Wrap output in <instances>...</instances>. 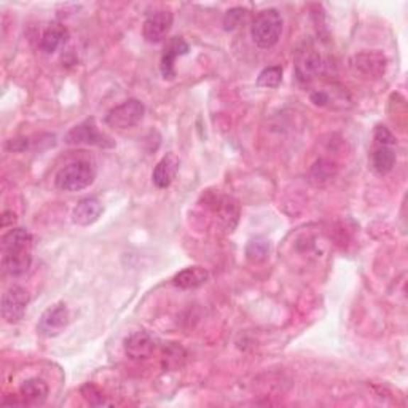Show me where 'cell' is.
Instances as JSON below:
<instances>
[{
  "instance_id": "6da1fadb",
  "label": "cell",
  "mask_w": 408,
  "mask_h": 408,
  "mask_svg": "<svg viewBox=\"0 0 408 408\" xmlns=\"http://www.w3.org/2000/svg\"><path fill=\"white\" fill-rule=\"evenodd\" d=\"M282 16L275 9H268L258 13L250 24V37L257 47L271 48L280 42L282 34Z\"/></svg>"
},
{
  "instance_id": "7a4b0ae2",
  "label": "cell",
  "mask_w": 408,
  "mask_h": 408,
  "mask_svg": "<svg viewBox=\"0 0 408 408\" xmlns=\"http://www.w3.org/2000/svg\"><path fill=\"white\" fill-rule=\"evenodd\" d=\"M96 179V167L87 160L74 161L56 174L55 185L61 192H80L88 189Z\"/></svg>"
},
{
  "instance_id": "3957f363",
  "label": "cell",
  "mask_w": 408,
  "mask_h": 408,
  "mask_svg": "<svg viewBox=\"0 0 408 408\" xmlns=\"http://www.w3.org/2000/svg\"><path fill=\"white\" fill-rule=\"evenodd\" d=\"M145 106L139 99H128L109 110L106 116V123L110 128L115 129H128L138 125L144 118Z\"/></svg>"
},
{
  "instance_id": "277c9868",
  "label": "cell",
  "mask_w": 408,
  "mask_h": 408,
  "mask_svg": "<svg viewBox=\"0 0 408 408\" xmlns=\"http://www.w3.org/2000/svg\"><path fill=\"white\" fill-rule=\"evenodd\" d=\"M66 140L69 144H83V145H93L101 148H110L115 145V142L109 138L106 133L99 131L96 126L94 120H85L80 125L74 126L70 129Z\"/></svg>"
},
{
  "instance_id": "5b68a950",
  "label": "cell",
  "mask_w": 408,
  "mask_h": 408,
  "mask_svg": "<svg viewBox=\"0 0 408 408\" xmlns=\"http://www.w3.org/2000/svg\"><path fill=\"white\" fill-rule=\"evenodd\" d=\"M29 305V292L21 286H13L2 295V317L5 322L16 324L24 317Z\"/></svg>"
},
{
  "instance_id": "8992f818",
  "label": "cell",
  "mask_w": 408,
  "mask_h": 408,
  "mask_svg": "<svg viewBox=\"0 0 408 408\" xmlns=\"http://www.w3.org/2000/svg\"><path fill=\"white\" fill-rule=\"evenodd\" d=\"M70 322V313L64 303H57V305L50 307L45 313L40 316L37 324V330L42 336H51L60 335L64 332V329L69 326Z\"/></svg>"
},
{
  "instance_id": "52a82bcc",
  "label": "cell",
  "mask_w": 408,
  "mask_h": 408,
  "mask_svg": "<svg viewBox=\"0 0 408 408\" xmlns=\"http://www.w3.org/2000/svg\"><path fill=\"white\" fill-rule=\"evenodd\" d=\"M172 21L174 16L171 11L161 10L157 13H152V15L145 19L144 28H142V35H144L148 43L163 42L166 35L170 34Z\"/></svg>"
},
{
  "instance_id": "ba28073f",
  "label": "cell",
  "mask_w": 408,
  "mask_h": 408,
  "mask_svg": "<svg viewBox=\"0 0 408 408\" xmlns=\"http://www.w3.org/2000/svg\"><path fill=\"white\" fill-rule=\"evenodd\" d=\"M189 43H187L184 38L180 37H172L167 40L163 56H161L160 69L161 75H163L165 80H172L174 75H176V69H174V64L179 56H184L189 53Z\"/></svg>"
},
{
  "instance_id": "9c48e42d",
  "label": "cell",
  "mask_w": 408,
  "mask_h": 408,
  "mask_svg": "<svg viewBox=\"0 0 408 408\" xmlns=\"http://www.w3.org/2000/svg\"><path fill=\"white\" fill-rule=\"evenodd\" d=\"M179 165L180 161L174 153H167L166 157L161 158L158 165L155 166L152 174L155 187H157V189H167V187H171L179 172Z\"/></svg>"
},
{
  "instance_id": "30bf717a",
  "label": "cell",
  "mask_w": 408,
  "mask_h": 408,
  "mask_svg": "<svg viewBox=\"0 0 408 408\" xmlns=\"http://www.w3.org/2000/svg\"><path fill=\"white\" fill-rule=\"evenodd\" d=\"M104 211L102 203L98 198H83L80 199L72 211V222L80 226H89L98 222Z\"/></svg>"
},
{
  "instance_id": "8fae6325",
  "label": "cell",
  "mask_w": 408,
  "mask_h": 408,
  "mask_svg": "<svg viewBox=\"0 0 408 408\" xmlns=\"http://www.w3.org/2000/svg\"><path fill=\"white\" fill-rule=\"evenodd\" d=\"M32 265V250H10L4 252L2 270L6 276L18 277L29 271Z\"/></svg>"
},
{
  "instance_id": "7c38bea8",
  "label": "cell",
  "mask_w": 408,
  "mask_h": 408,
  "mask_svg": "<svg viewBox=\"0 0 408 408\" xmlns=\"http://www.w3.org/2000/svg\"><path fill=\"white\" fill-rule=\"evenodd\" d=\"M153 349L155 341L147 332H134L125 340V351L131 359H145Z\"/></svg>"
},
{
  "instance_id": "4fadbf2b",
  "label": "cell",
  "mask_w": 408,
  "mask_h": 408,
  "mask_svg": "<svg viewBox=\"0 0 408 408\" xmlns=\"http://www.w3.org/2000/svg\"><path fill=\"white\" fill-rule=\"evenodd\" d=\"M207 280H209V273H207V270L202 267H190V268L179 271V273L174 276L172 284L179 289L190 290V289H197L199 286H203V284L207 282Z\"/></svg>"
},
{
  "instance_id": "5bb4252c",
  "label": "cell",
  "mask_w": 408,
  "mask_h": 408,
  "mask_svg": "<svg viewBox=\"0 0 408 408\" xmlns=\"http://www.w3.org/2000/svg\"><path fill=\"white\" fill-rule=\"evenodd\" d=\"M48 385L42 378H29L19 387V396L24 399L26 404L38 405L43 404L48 397Z\"/></svg>"
},
{
  "instance_id": "9a60e30c",
  "label": "cell",
  "mask_w": 408,
  "mask_h": 408,
  "mask_svg": "<svg viewBox=\"0 0 408 408\" xmlns=\"http://www.w3.org/2000/svg\"><path fill=\"white\" fill-rule=\"evenodd\" d=\"M355 69L367 77H380L385 74L386 60L381 53H362L355 56Z\"/></svg>"
},
{
  "instance_id": "2e32d148",
  "label": "cell",
  "mask_w": 408,
  "mask_h": 408,
  "mask_svg": "<svg viewBox=\"0 0 408 408\" xmlns=\"http://www.w3.org/2000/svg\"><path fill=\"white\" fill-rule=\"evenodd\" d=\"M32 235L26 228H13L2 238V250H32Z\"/></svg>"
},
{
  "instance_id": "e0dca14e",
  "label": "cell",
  "mask_w": 408,
  "mask_h": 408,
  "mask_svg": "<svg viewBox=\"0 0 408 408\" xmlns=\"http://www.w3.org/2000/svg\"><path fill=\"white\" fill-rule=\"evenodd\" d=\"M394 165H396V152L390 145H378L372 153V170L385 176V174L391 172Z\"/></svg>"
},
{
  "instance_id": "ac0fdd59",
  "label": "cell",
  "mask_w": 408,
  "mask_h": 408,
  "mask_svg": "<svg viewBox=\"0 0 408 408\" xmlns=\"http://www.w3.org/2000/svg\"><path fill=\"white\" fill-rule=\"evenodd\" d=\"M67 40V31L61 24H53L43 32L42 40H40V48L43 53L51 55L55 53L57 48H61Z\"/></svg>"
},
{
  "instance_id": "d6986e66",
  "label": "cell",
  "mask_w": 408,
  "mask_h": 408,
  "mask_svg": "<svg viewBox=\"0 0 408 408\" xmlns=\"http://www.w3.org/2000/svg\"><path fill=\"white\" fill-rule=\"evenodd\" d=\"M238 216V206L236 203H233L231 199H224V202L219 203V217L228 231H233V228L236 226Z\"/></svg>"
},
{
  "instance_id": "ffe728a7",
  "label": "cell",
  "mask_w": 408,
  "mask_h": 408,
  "mask_svg": "<svg viewBox=\"0 0 408 408\" xmlns=\"http://www.w3.org/2000/svg\"><path fill=\"white\" fill-rule=\"evenodd\" d=\"M319 67H321V57L314 53H311L299 62V66H297V74H299V79L302 82H307L317 72V70H319Z\"/></svg>"
},
{
  "instance_id": "44dd1931",
  "label": "cell",
  "mask_w": 408,
  "mask_h": 408,
  "mask_svg": "<svg viewBox=\"0 0 408 408\" xmlns=\"http://www.w3.org/2000/svg\"><path fill=\"white\" fill-rule=\"evenodd\" d=\"M282 82V67L273 66L263 69L257 79V85L263 88H277Z\"/></svg>"
},
{
  "instance_id": "7402d4cb",
  "label": "cell",
  "mask_w": 408,
  "mask_h": 408,
  "mask_svg": "<svg viewBox=\"0 0 408 408\" xmlns=\"http://www.w3.org/2000/svg\"><path fill=\"white\" fill-rule=\"evenodd\" d=\"M268 250H270V244L267 239L255 238V239H252V241L248 244V248H246V255H248L250 262H262L267 258Z\"/></svg>"
},
{
  "instance_id": "603a6c76",
  "label": "cell",
  "mask_w": 408,
  "mask_h": 408,
  "mask_svg": "<svg viewBox=\"0 0 408 408\" xmlns=\"http://www.w3.org/2000/svg\"><path fill=\"white\" fill-rule=\"evenodd\" d=\"M244 16V10L243 9H233V10H228L226 11V15H225V19H224V24H225V29L228 31V29H235L236 26L239 24V21H241Z\"/></svg>"
},
{
  "instance_id": "cb8c5ba5",
  "label": "cell",
  "mask_w": 408,
  "mask_h": 408,
  "mask_svg": "<svg viewBox=\"0 0 408 408\" xmlns=\"http://www.w3.org/2000/svg\"><path fill=\"white\" fill-rule=\"evenodd\" d=\"M375 140H377L378 145H390V147H392L394 142H396L392 133L386 126L377 128V131H375Z\"/></svg>"
},
{
  "instance_id": "d4e9b609",
  "label": "cell",
  "mask_w": 408,
  "mask_h": 408,
  "mask_svg": "<svg viewBox=\"0 0 408 408\" xmlns=\"http://www.w3.org/2000/svg\"><path fill=\"white\" fill-rule=\"evenodd\" d=\"M0 220H2V224H0L2 225V228H9V226H13V224L16 222V216L11 211H5Z\"/></svg>"
},
{
  "instance_id": "484cf974",
  "label": "cell",
  "mask_w": 408,
  "mask_h": 408,
  "mask_svg": "<svg viewBox=\"0 0 408 408\" xmlns=\"http://www.w3.org/2000/svg\"><path fill=\"white\" fill-rule=\"evenodd\" d=\"M311 101H313L314 104H317V106H322V104H326V102H329V96L326 94V93H322V92H319V93H314L313 96H311Z\"/></svg>"
}]
</instances>
